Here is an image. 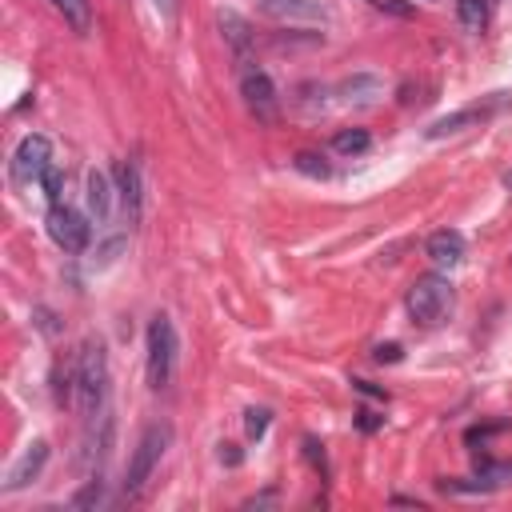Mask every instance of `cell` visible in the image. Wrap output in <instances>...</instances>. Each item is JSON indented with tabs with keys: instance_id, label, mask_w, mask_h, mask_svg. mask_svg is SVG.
I'll return each mask as SVG.
<instances>
[{
	"instance_id": "obj_18",
	"label": "cell",
	"mask_w": 512,
	"mask_h": 512,
	"mask_svg": "<svg viewBox=\"0 0 512 512\" xmlns=\"http://www.w3.org/2000/svg\"><path fill=\"white\" fill-rule=\"evenodd\" d=\"M368 144H372V136H368L364 128H340V132L332 136V148H336L340 156H360V152H368Z\"/></svg>"
},
{
	"instance_id": "obj_26",
	"label": "cell",
	"mask_w": 512,
	"mask_h": 512,
	"mask_svg": "<svg viewBox=\"0 0 512 512\" xmlns=\"http://www.w3.org/2000/svg\"><path fill=\"white\" fill-rule=\"evenodd\" d=\"M356 424H360L364 432H376V428H380V416H372L368 408H360V412H356Z\"/></svg>"
},
{
	"instance_id": "obj_19",
	"label": "cell",
	"mask_w": 512,
	"mask_h": 512,
	"mask_svg": "<svg viewBox=\"0 0 512 512\" xmlns=\"http://www.w3.org/2000/svg\"><path fill=\"white\" fill-rule=\"evenodd\" d=\"M292 168L304 172V176H312V180H328V176H332V164H328L320 152H296Z\"/></svg>"
},
{
	"instance_id": "obj_29",
	"label": "cell",
	"mask_w": 512,
	"mask_h": 512,
	"mask_svg": "<svg viewBox=\"0 0 512 512\" xmlns=\"http://www.w3.org/2000/svg\"><path fill=\"white\" fill-rule=\"evenodd\" d=\"M508 188H512V176H508Z\"/></svg>"
},
{
	"instance_id": "obj_11",
	"label": "cell",
	"mask_w": 512,
	"mask_h": 512,
	"mask_svg": "<svg viewBox=\"0 0 512 512\" xmlns=\"http://www.w3.org/2000/svg\"><path fill=\"white\" fill-rule=\"evenodd\" d=\"M44 464H48V440H32V444L20 452V460L8 468L4 492H20V488H28V484L44 472Z\"/></svg>"
},
{
	"instance_id": "obj_9",
	"label": "cell",
	"mask_w": 512,
	"mask_h": 512,
	"mask_svg": "<svg viewBox=\"0 0 512 512\" xmlns=\"http://www.w3.org/2000/svg\"><path fill=\"white\" fill-rule=\"evenodd\" d=\"M48 164H52V144H48V136L32 132V136L20 140V148L12 156V176H16V184H32V180L44 176Z\"/></svg>"
},
{
	"instance_id": "obj_7",
	"label": "cell",
	"mask_w": 512,
	"mask_h": 512,
	"mask_svg": "<svg viewBox=\"0 0 512 512\" xmlns=\"http://www.w3.org/2000/svg\"><path fill=\"white\" fill-rule=\"evenodd\" d=\"M216 28H220L224 44L232 48V56H236L240 72H244V68H256V60H252V52H256V32H252V24H248L240 12L220 8V12H216Z\"/></svg>"
},
{
	"instance_id": "obj_12",
	"label": "cell",
	"mask_w": 512,
	"mask_h": 512,
	"mask_svg": "<svg viewBox=\"0 0 512 512\" xmlns=\"http://www.w3.org/2000/svg\"><path fill=\"white\" fill-rule=\"evenodd\" d=\"M84 200H88V216L96 220V224H108L112 220V200H116V184L100 172V168H92L88 172V180H84Z\"/></svg>"
},
{
	"instance_id": "obj_15",
	"label": "cell",
	"mask_w": 512,
	"mask_h": 512,
	"mask_svg": "<svg viewBox=\"0 0 512 512\" xmlns=\"http://www.w3.org/2000/svg\"><path fill=\"white\" fill-rule=\"evenodd\" d=\"M340 96H344V104H372L384 88H380V80L376 76H368V72H360V76H352V80H344L340 88H336Z\"/></svg>"
},
{
	"instance_id": "obj_14",
	"label": "cell",
	"mask_w": 512,
	"mask_h": 512,
	"mask_svg": "<svg viewBox=\"0 0 512 512\" xmlns=\"http://www.w3.org/2000/svg\"><path fill=\"white\" fill-rule=\"evenodd\" d=\"M428 260L440 268H456L464 260V236L456 228H440L428 236Z\"/></svg>"
},
{
	"instance_id": "obj_22",
	"label": "cell",
	"mask_w": 512,
	"mask_h": 512,
	"mask_svg": "<svg viewBox=\"0 0 512 512\" xmlns=\"http://www.w3.org/2000/svg\"><path fill=\"white\" fill-rule=\"evenodd\" d=\"M104 500V484L100 480H88L76 496H72V508H88V504H100Z\"/></svg>"
},
{
	"instance_id": "obj_23",
	"label": "cell",
	"mask_w": 512,
	"mask_h": 512,
	"mask_svg": "<svg viewBox=\"0 0 512 512\" xmlns=\"http://www.w3.org/2000/svg\"><path fill=\"white\" fill-rule=\"evenodd\" d=\"M304 456H308V464H312V468H316V472H320V476H324V472H328V460H324V444H316V440H312V436H308V440H304Z\"/></svg>"
},
{
	"instance_id": "obj_21",
	"label": "cell",
	"mask_w": 512,
	"mask_h": 512,
	"mask_svg": "<svg viewBox=\"0 0 512 512\" xmlns=\"http://www.w3.org/2000/svg\"><path fill=\"white\" fill-rule=\"evenodd\" d=\"M244 416H248V420H244L248 436H252V440H260V436L268 432V416H272V412H268V408H248Z\"/></svg>"
},
{
	"instance_id": "obj_24",
	"label": "cell",
	"mask_w": 512,
	"mask_h": 512,
	"mask_svg": "<svg viewBox=\"0 0 512 512\" xmlns=\"http://www.w3.org/2000/svg\"><path fill=\"white\" fill-rule=\"evenodd\" d=\"M372 8H380V12H392V16H412V4L408 0H368Z\"/></svg>"
},
{
	"instance_id": "obj_8",
	"label": "cell",
	"mask_w": 512,
	"mask_h": 512,
	"mask_svg": "<svg viewBox=\"0 0 512 512\" xmlns=\"http://www.w3.org/2000/svg\"><path fill=\"white\" fill-rule=\"evenodd\" d=\"M240 92H244V104L256 120H272L276 108H280V96H276V84L264 68H244L240 72Z\"/></svg>"
},
{
	"instance_id": "obj_17",
	"label": "cell",
	"mask_w": 512,
	"mask_h": 512,
	"mask_svg": "<svg viewBox=\"0 0 512 512\" xmlns=\"http://www.w3.org/2000/svg\"><path fill=\"white\" fill-rule=\"evenodd\" d=\"M456 12H460V24L468 32H484L488 12H492V0H456Z\"/></svg>"
},
{
	"instance_id": "obj_16",
	"label": "cell",
	"mask_w": 512,
	"mask_h": 512,
	"mask_svg": "<svg viewBox=\"0 0 512 512\" xmlns=\"http://www.w3.org/2000/svg\"><path fill=\"white\" fill-rule=\"evenodd\" d=\"M52 8L64 16V24L72 28V32H88L92 28V8H88V0H52Z\"/></svg>"
},
{
	"instance_id": "obj_20",
	"label": "cell",
	"mask_w": 512,
	"mask_h": 512,
	"mask_svg": "<svg viewBox=\"0 0 512 512\" xmlns=\"http://www.w3.org/2000/svg\"><path fill=\"white\" fill-rule=\"evenodd\" d=\"M40 188H44V196H48L52 204H60V188H64V176H60V168H56V164H48V168H44V176H40Z\"/></svg>"
},
{
	"instance_id": "obj_6",
	"label": "cell",
	"mask_w": 512,
	"mask_h": 512,
	"mask_svg": "<svg viewBox=\"0 0 512 512\" xmlns=\"http://www.w3.org/2000/svg\"><path fill=\"white\" fill-rule=\"evenodd\" d=\"M44 224H48V236L56 240V248H64V252H84L92 240V224L68 204H52Z\"/></svg>"
},
{
	"instance_id": "obj_4",
	"label": "cell",
	"mask_w": 512,
	"mask_h": 512,
	"mask_svg": "<svg viewBox=\"0 0 512 512\" xmlns=\"http://www.w3.org/2000/svg\"><path fill=\"white\" fill-rule=\"evenodd\" d=\"M408 316L424 328L440 324L448 312H452V284L444 276H420L412 288H408Z\"/></svg>"
},
{
	"instance_id": "obj_10",
	"label": "cell",
	"mask_w": 512,
	"mask_h": 512,
	"mask_svg": "<svg viewBox=\"0 0 512 512\" xmlns=\"http://www.w3.org/2000/svg\"><path fill=\"white\" fill-rule=\"evenodd\" d=\"M112 180H116V200H120V208H124V220L136 224V220H140V204H144L136 160H120V164L112 168Z\"/></svg>"
},
{
	"instance_id": "obj_13",
	"label": "cell",
	"mask_w": 512,
	"mask_h": 512,
	"mask_svg": "<svg viewBox=\"0 0 512 512\" xmlns=\"http://www.w3.org/2000/svg\"><path fill=\"white\" fill-rule=\"evenodd\" d=\"M260 12L272 16V20H300V24H320L328 20V12L316 4V0H260Z\"/></svg>"
},
{
	"instance_id": "obj_5",
	"label": "cell",
	"mask_w": 512,
	"mask_h": 512,
	"mask_svg": "<svg viewBox=\"0 0 512 512\" xmlns=\"http://www.w3.org/2000/svg\"><path fill=\"white\" fill-rule=\"evenodd\" d=\"M172 368H176V328L168 316H152V324H148V384L156 392L168 388Z\"/></svg>"
},
{
	"instance_id": "obj_28",
	"label": "cell",
	"mask_w": 512,
	"mask_h": 512,
	"mask_svg": "<svg viewBox=\"0 0 512 512\" xmlns=\"http://www.w3.org/2000/svg\"><path fill=\"white\" fill-rule=\"evenodd\" d=\"M236 444H220V460H228V464H240V452H232Z\"/></svg>"
},
{
	"instance_id": "obj_2",
	"label": "cell",
	"mask_w": 512,
	"mask_h": 512,
	"mask_svg": "<svg viewBox=\"0 0 512 512\" xmlns=\"http://www.w3.org/2000/svg\"><path fill=\"white\" fill-rule=\"evenodd\" d=\"M508 104H512V92H488V96H480V100H472V104H464V108H456V112L432 120V124L424 128V136H428V140H444V136L480 128V124H488L492 116H500Z\"/></svg>"
},
{
	"instance_id": "obj_25",
	"label": "cell",
	"mask_w": 512,
	"mask_h": 512,
	"mask_svg": "<svg viewBox=\"0 0 512 512\" xmlns=\"http://www.w3.org/2000/svg\"><path fill=\"white\" fill-rule=\"evenodd\" d=\"M400 352H404L400 344H380V348H376V364H396Z\"/></svg>"
},
{
	"instance_id": "obj_3",
	"label": "cell",
	"mask_w": 512,
	"mask_h": 512,
	"mask_svg": "<svg viewBox=\"0 0 512 512\" xmlns=\"http://www.w3.org/2000/svg\"><path fill=\"white\" fill-rule=\"evenodd\" d=\"M168 444H172V428H168V424H148V428H144V436H140L136 448H132L128 476H124V492H128V496H140V492H144V484L152 480V472H156L160 456L168 452Z\"/></svg>"
},
{
	"instance_id": "obj_27",
	"label": "cell",
	"mask_w": 512,
	"mask_h": 512,
	"mask_svg": "<svg viewBox=\"0 0 512 512\" xmlns=\"http://www.w3.org/2000/svg\"><path fill=\"white\" fill-rule=\"evenodd\" d=\"M156 4V12L164 16V20H176V0H152Z\"/></svg>"
},
{
	"instance_id": "obj_1",
	"label": "cell",
	"mask_w": 512,
	"mask_h": 512,
	"mask_svg": "<svg viewBox=\"0 0 512 512\" xmlns=\"http://www.w3.org/2000/svg\"><path fill=\"white\" fill-rule=\"evenodd\" d=\"M72 376H76V408L80 416L96 420L104 412V396H108V356H104V344L100 340H84L76 364H72Z\"/></svg>"
}]
</instances>
